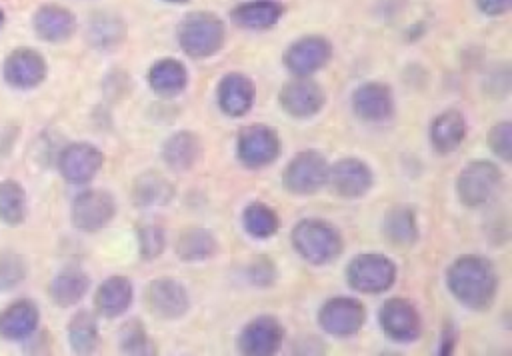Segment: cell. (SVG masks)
<instances>
[{"instance_id": "cell-32", "label": "cell", "mask_w": 512, "mask_h": 356, "mask_svg": "<svg viewBox=\"0 0 512 356\" xmlns=\"http://www.w3.org/2000/svg\"><path fill=\"white\" fill-rule=\"evenodd\" d=\"M68 342L76 354H92L98 346V324L90 312H78L68 324Z\"/></svg>"}, {"instance_id": "cell-15", "label": "cell", "mask_w": 512, "mask_h": 356, "mask_svg": "<svg viewBox=\"0 0 512 356\" xmlns=\"http://www.w3.org/2000/svg\"><path fill=\"white\" fill-rule=\"evenodd\" d=\"M374 176L366 162L360 158H342L328 168V180L332 192L342 198H360L372 188Z\"/></svg>"}, {"instance_id": "cell-11", "label": "cell", "mask_w": 512, "mask_h": 356, "mask_svg": "<svg viewBox=\"0 0 512 356\" xmlns=\"http://www.w3.org/2000/svg\"><path fill=\"white\" fill-rule=\"evenodd\" d=\"M332 58V44L324 36H304L294 40L282 56L288 72L294 76H312Z\"/></svg>"}, {"instance_id": "cell-1", "label": "cell", "mask_w": 512, "mask_h": 356, "mask_svg": "<svg viewBox=\"0 0 512 356\" xmlns=\"http://www.w3.org/2000/svg\"><path fill=\"white\" fill-rule=\"evenodd\" d=\"M446 286L452 296L472 310H484L492 304L498 290V276L490 260L468 254L454 260L446 272Z\"/></svg>"}, {"instance_id": "cell-12", "label": "cell", "mask_w": 512, "mask_h": 356, "mask_svg": "<svg viewBox=\"0 0 512 356\" xmlns=\"http://www.w3.org/2000/svg\"><path fill=\"white\" fill-rule=\"evenodd\" d=\"M116 214V202L106 190H84L72 202V224L84 232H98Z\"/></svg>"}, {"instance_id": "cell-37", "label": "cell", "mask_w": 512, "mask_h": 356, "mask_svg": "<svg viewBox=\"0 0 512 356\" xmlns=\"http://www.w3.org/2000/svg\"><path fill=\"white\" fill-rule=\"evenodd\" d=\"M488 148L500 160H504V162L512 160V124L508 120L496 122L490 128V132H488Z\"/></svg>"}, {"instance_id": "cell-3", "label": "cell", "mask_w": 512, "mask_h": 356, "mask_svg": "<svg viewBox=\"0 0 512 356\" xmlns=\"http://www.w3.org/2000/svg\"><path fill=\"white\" fill-rule=\"evenodd\" d=\"M226 38L224 22L212 12H192L178 26V44L190 58L214 56Z\"/></svg>"}, {"instance_id": "cell-16", "label": "cell", "mask_w": 512, "mask_h": 356, "mask_svg": "<svg viewBox=\"0 0 512 356\" xmlns=\"http://www.w3.org/2000/svg\"><path fill=\"white\" fill-rule=\"evenodd\" d=\"M104 164L102 152L88 142H74L66 146L58 158L60 174L72 184L90 182Z\"/></svg>"}, {"instance_id": "cell-10", "label": "cell", "mask_w": 512, "mask_h": 356, "mask_svg": "<svg viewBox=\"0 0 512 356\" xmlns=\"http://www.w3.org/2000/svg\"><path fill=\"white\" fill-rule=\"evenodd\" d=\"M382 332L394 342H414L420 336L422 324L416 306L406 298H390L378 310Z\"/></svg>"}, {"instance_id": "cell-27", "label": "cell", "mask_w": 512, "mask_h": 356, "mask_svg": "<svg viewBox=\"0 0 512 356\" xmlns=\"http://www.w3.org/2000/svg\"><path fill=\"white\" fill-rule=\"evenodd\" d=\"M284 14V6L276 0H252L236 6L230 18L236 26L248 30H264L274 26Z\"/></svg>"}, {"instance_id": "cell-18", "label": "cell", "mask_w": 512, "mask_h": 356, "mask_svg": "<svg viewBox=\"0 0 512 356\" xmlns=\"http://www.w3.org/2000/svg\"><path fill=\"white\" fill-rule=\"evenodd\" d=\"M352 108L366 122H384L394 112V96L384 82H366L352 94Z\"/></svg>"}, {"instance_id": "cell-8", "label": "cell", "mask_w": 512, "mask_h": 356, "mask_svg": "<svg viewBox=\"0 0 512 356\" xmlns=\"http://www.w3.org/2000/svg\"><path fill=\"white\" fill-rule=\"evenodd\" d=\"M366 310L360 300L348 296H336L322 304L318 310L320 328L336 338H350L364 326Z\"/></svg>"}, {"instance_id": "cell-31", "label": "cell", "mask_w": 512, "mask_h": 356, "mask_svg": "<svg viewBox=\"0 0 512 356\" xmlns=\"http://www.w3.org/2000/svg\"><path fill=\"white\" fill-rule=\"evenodd\" d=\"M242 226L252 238L266 240L278 232L280 218L268 204L250 202L242 212Z\"/></svg>"}, {"instance_id": "cell-25", "label": "cell", "mask_w": 512, "mask_h": 356, "mask_svg": "<svg viewBox=\"0 0 512 356\" xmlns=\"http://www.w3.org/2000/svg\"><path fill=\"white\" fill-rule=\"evenodd\" d=\"M150 88L162 98L178 96L188 84V70L174 58L156 60L148 70Z\"/></svg>"}, {"instance_id": "cell-33", "label": "cell", "mask_w": 512, "mask_h": 356, "mask_svg": "<svg viewBox=\"0 0 512 356\" xmlns=\"http://www.w3.org/2000/svg\"><path fill=\"white\" fill-rule=\"evenodd\" d=\"M26 216V196L18 182L4 180L0 184V220L18 226Z\"/></svg>"}, {"instance_id": "cell-13", "label": "cell", "mask_w": 512, "mask_h": 356, "mask_svg": "<svg viewBox=\"0 0 512 356\" xmlns=\"http://www.w3.org/2000/svg\"><path fill=\"white\" fill-rule=\"evenodd\" d=\"M284 342V328L272 316L252 318L238 336V352L246 356H272Z\"/></svg>"}, {"instance_id": "cell-23", "label": "cell", "mask_w": 512, "mask_h": 356, "mask_svg": "<svg viewBox=\"0 0 512 356\" xmlns=\"http://www.w3.org/2000/svg\"><path fill=\"white\" fill-rule=\"evenodd\" d=\"M132 304V282L124 276H110L106 278L96 294H94V306L98 314L104 318H116L122 316Z\"/></svg>"}, {"instance_id": "cell-42", "label": "cell", "mask_w": 512, "mask_h": 356, "mask_svg": "<svg viewBox=\"0 0 512 356\" xmlns=\"http://www.w3.org/2000/svg\"><path fill=\"white\" fill-rule=\"evenodd\" d=\"M2 22H4V14L0 12V26H2Z\"/></svg>"}, {"instance_id": "cell-19", "label": "cell", "mask_w": 512, "mask_h": 356, "mask_svg": "<svg viewBox=\"0 0 512 356\" xmlns=\"http://www.w3.org/2000/svg\"><path fill=\"white\" fill-rule=\"evenodd\" d=\"M254 84L246 74L230 72L222 76L216 88L220 110L230 118L244 116L254 104Z\"/></svg>"}, {"instance_id": "cell-17", "label": "cell", "mask_w": 512, "mask_h": 356, "mask_svg": "<svg viewBox=\"0 0 512 356\" xmlns=\"http://www.w3.org/2000/svg\"><path fill=\"white\" fill-rule=\"evenodd\" d=\"M2 74L4 80L14 88H34L46 76V62L36 50L18 48L6 56Z\"/></svg>"}, {"instance_id": "cell-38", "label": "cell", "mask_w": 512, "mask_h": 356, "mask_svg": "<svg viewBox=\"0 0 512 356\" xmlns=\"http://www.w3.org/2000/svg\"><path fill=\"white\" fill-rule=\"evenodd\" d=\"M24 276V264L16 254L0 256V288H14Z\"/></svg>"}, {"instance_id": "cell-36", "label": "cell", "mask_w": 512, "mask_h": 356, "mask_svg": "<svg viewBox=\"0 0 512 356\" xmlns=\"http://www.w3.org/2000/svg\"><path fill=\"white\" fill-rule=\"evenodd\" d=\"M166 234L160 226L146 224L138 228V250L144 260H154L164 252Z\"/></svg>"}, {"instance_id": "cell-30", "label": "cell", "mask_w": 512, "mask_h": 356, "mask_svg": "<svg viewBox=\"0 0 512 356\" xmlns=\"http://www.w3.org/2000/svg\"><path fill=\"white\" fill-rule=\"evenodd\" d=\"M88 286H90V280L82 270L68 268L54 276L50 284V296L54 304L68 308L84 298V294L88 292Z\"/></svg>"}, {"instance_id": "cell-28", "label": "cell", "mask_w": 512, "mask_h": 356, "mask_svg": "<svg viewBox=\"0 0 512 356\" xmlns=\"http://www.w3.org/2000/svg\"><path fill=\"white\" fill-rule=\"evenodd\" d=\"M382 234L396 246H410L418 240V220L410 206H394L382 218Z\"/></svg>"}, {"instance_id": "cell-41", "label": "cell", "mask_w": 512, "mask_h": 356, "mask_svg": "<svg viewBox=\"0 0 512 356\" xmlns=\"http://www.w3.org/2000/svg\"><path fill=\"white\" fill-rule=\"evenodd\" d=\"M164 2H170V4H186L190 0H164Z\"/></svg>"}, {"instance_id": "cell-29", "label": "cell", "mask_w": 512, "mask_h": 356, "mask_svg": "<svg viewBox=\"0 0 512 356\" xmlns=\"http://www.w3.org/2000/svg\"><path fill=\"white\" fill-rule=\"evenodd\" d=\"M216 236L206 228H188L176 240V256L184 262H202L216 254Z\"/></svg>"}, {"instance_id": "cell-40", "label": "cell", "mask_w": 512, "mask_h": 356, "mask_svg": "<svg viewBox=\"0 0 512 356\" xmlns=\"http://www.w3.org/2000/svg\"><path fill=\"white\" fill-rule=\"evenodd\" d=\"M452 346H454V332L452 330H446L444 334H442V344H440V350H438V354H450L452 352Z\"/></svg>"}, {"instance_id": "cell-26", "label": "cell", "mask_w": 512, "mask_h": 356, "mask_svg": "<svg viewBox=\"0 0 512 356\" xmlns=\"http://www.w3.org/2000/svg\"><path fill=\"white\" fill-rule=\"evenodd\" d=\"M38 308L30 300H16L0 314V334L8 340H24L38 326Z\"/></svg>"}, {"instance_id": "cell-24", "label": "cell", "mask_w": 512, "mask_h": 356, "mask_svg": "<svg viewBox=\"0 0 512 356\" xmlns=\"http://www.w3.org/2000/svg\"><path fill=\"white\" fill-rule=\"evenodd\" d=\"M202 154L200 138L190 130H180L172 134L162 146V160L174 172H184L192 168Z\"/></svg>"}, {"instance_id": "cell-14", "label": "cell", "mask_w": 512, "mask_h": 356, "mask_svg": "<svg viewBox=\"0 0 512 356\" xmlns=\"http://www.w3.org/2000/svg\"><path fill=\"white\" fill-rule=\"evenodd\" d=\"M146 302L150 312L162 320H178L190 308L186 288L174 278H156L146 288Z\"/></svg>"}, {"instance_id": "cell-2", "label": "cell", "mask_w": 512, "mask_h": 356, "mask_svg": "<svg viewBox=\"0 0 512 356\" xmlns=\"http://www.w3.org/2000/svg\"><path fill=\"white\" fill-rule=\"evenodd\" d=\"M290 240L300 258L314 266L330 264L342 252L340 232L330 222L318 218L300 220L292 228Z\"/></svg>"}, {"instance_id": "cell-9", "label": "cell", "mask_w": 512, "mask_h": 356, "mask_svg": "<svg viewBox=\"0 0 512 356\" xmlns=\"http://www.w3.org/2000/svg\"><path fill=\"white\" fill-rule=\"evenodd\" d=\"M278 100L286 114L304 120L316 116L322 110L326 96L322 86L310 76H294L292 80L284 82Z\"/></svg>"}, {"instance_id": "cell-5", "label": "cell", "mask_w": 512, "mask_h": 356, "mask_svg": "<svg viewBox=\"0 0 512 356\" xmlns=\"http://www.w3.org/2000/svg\"><path fill=\"white\" fill-rule=\"evenodd\" d=\"M348 284L362 294H380L396 280V264L378 252H364L350 260L346 268Z\"/></svg>"}, {"instance_id": "cell-7", "label": "cell", "mask_w": 512, "mask_h": 356, "mask_svg": "<svg viewBox=\"0 0 512 356\" xmlns=\"http://www.w3.org/2000/svg\"><path fill=\"white\" fill-rule=\"evenodd\" d=\"M280 154V138L266 124H250L238 132L236 156L248 168H264Z\"/></svg>"}, {"instance_id": "cell-21", "label": "cell", "mask_w": 512, "mask_h": 356, "mask_svg": "<svg viewBox=\"0 0 512 356\" xmlns=\"http://www.w3.org/2000/svg\"><path fill=\"white\" fill-rule=\"evenodd\" d=\"M174 198L172 182L156 170H146L132 184V200L138 208L150 210L166 206Z\"/></svg>"}, {"instance_id": "cell-20", "label": "cell", "mask_w": 512, "mask_h": 356, "mask_svg": "<svg viewBox=\"0 0 512 356\" xmlns=\"http://www.w3.org/2000/svg\"><path fill=\"white\" fill-rule=\"evenodd\" d=\"M34 30L46 42H64L76 30V18L58 4H44L34 14Z\"/></svg>"}, {"instance_id": "cell-39", "label": "cell", "mask_w": 512, "mask_h": 356, "mask_svg": "<svg viewBox=\"0 0 512 356\" xmlns=\"http://www.w3.org/2000/svg\"><path fill=\"white\" fill-rule=\"evenodd\" d=\"M476 6L486 16H502L512 6V0H476Z\"/></svg>"}, {"instance_id": "cell-34", "label": "cell", "mask_w": 512, "mask_h": 356, "mask_svg": "<svg viewBox=\"0 0 512 356\" xmlns=\"http://www.w3.org/2000/svg\"><path fill=\"white\" fill-rule=\"evenodd\" d=\"M120 350L124 354H136V356H142V354H152L154 348H152V342L146 334V328L140 320H130L122 326L120 330Z\"/></svg>"}, {"instance_id": "cell-22", "label": "cell", "mask_w": 512, "mask_h": 356, "mask_svg": "<svg viewBox=\"0 0 512 356\" xmlns=\"http://www.w3.org/2000/svg\"><path fill=\"white\" fill-rule=\"evenodd\" d=\"M428 136L440 154H450L466 138V118L458 110H444L430 122Z\"/></svg>"}, {"instance_id": "cell-6", "label": "cell", "mask_w": 512, "mask_h": 356, "mask_svg": "<svg viewBox=\"0 0 512 356\" xmlns=\"http://www.w3.org/2000/svg\"><path fill=\"white\" fill-rule=\"evenodd\" d=\"M328 162L316 150L298 152L282 172V186L296 196L316 194L328 180Z\"/></svg>"}, {"instance_id": "cell-35", "label": "cell", "mask_w": 512, "mask_h": 356, "mask_svg": "<svg viewBox=\"0 0 512 356\" xmlns=\"http://www.w3.org/2000/svg\"><path fill=\"white\" fill-rule=\"evenodd\" d=\"M88 34H90V42L94 44V48H110L122 38L124 28H122L120 20H116V18L98 16L92 20Z\"/></svg>"}, {"instance_id": "cell-4", "label": "cell", "mask_w": 512, "mask_h": 356, "mask_svg": "<svg viewBox=\"0 0 512 356\" xmlns=\"http://www.w3.org/2000/svg\"><path fill=\"white\" fill-rule=\"evenodd\" d=\"M502 182V172L494 162L476 160L466 164L456 180L458 200L466 208H480L488 204L498 192Z\"/></svg>"}]
</instances>
